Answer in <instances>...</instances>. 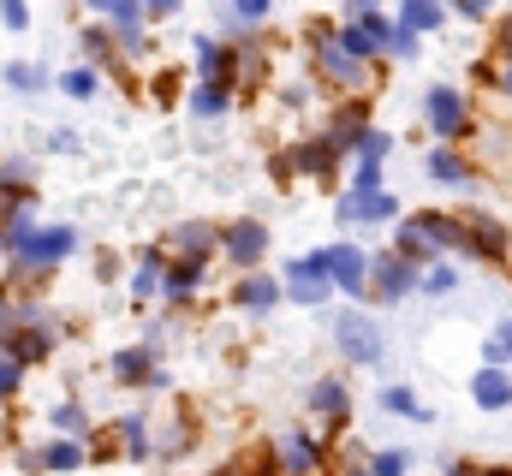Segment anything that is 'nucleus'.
<instances>
[{
	"mask_svg": "<svg viewBox=\"0 0 512 476\" xmlns=\"http://www.w3.org/2000/svg\"><path fill=\"white\" fill-rule=\"evenodd\" d=\"M72 244H78V238H72V227H48V233H30L24 221L12 227V250H18L24 262H60Z\"/></svg>",
	"mask_w": 512,
	"mask_h": 476,
	"instance_id": "f257e3e1",
	"label": "nucleus"
},
{
	"mask_svg": "<svg viewBox=\"0 0 512 476\" xmlns=\"http://www.w3.org/2000/svg\"><path fill=\"white\" fill-rule=\"evenodd\" d=\"M328 280H334V274H328V256H298L292 274H286V286H292L298 304H322V298H328Z\"/></svg>",
	"mask_w": 512,
	"mask_h": 476,
	"instance_id": "f03ea898",
	"label": "nucleus"
},
{
	"mask_svg": "<svg viewBox=\"0 0 512 476\" xmlns=\"http://www.w3.org/2000/svg\"><path fill=\"white\" fill-rule=\"evenodd\" d=\"M334 334H340V352L358 357V363H376V357H382V334H376L364 316H340V328H334Z\"/></svg>",
	"mask_w": 512,
	"mask_h": 476,
	"instance_id": "7ed1b4c3",
	"label": "nucleus"
},
{
	"mask_svg": "<svg viewBox=\"0 0 512 476\" xmlns=\"http://www.w3.org/2000/svg\"><path fill=\"white\" fill-rule=\"evenodd\" d=\"M328 274H334L340 292H364V274H370V268H364V250H358V244H334V250H328Z\"/></svg>",
	"mask_w": 512,
	"mask_h": 476,
	"instance_id": "20e7f679",
	"label": "nucleus"
},
{
	"mask_svg": "<svg viewBox=\"0 0 512 476\" xmlns=\"http://www.w3.org/2000/svg\"><path fill=\"white\" fill-rule=\"evenodd\" d=\"M322 72H328L334 84H358V78H364V60H358L340 36H328V42H322Z\"/></svg>",
	"mask_w": 512,
	"mask_h": 476,
	"instance_id": "39448f33",
	"label": "nucleus"
},
{
	"mask_svg": "<svg viewBox=\"0 0 512 476\" xmlns=\"http://www.w3.org/2000/svg\"><path fill=\"white\" fill-rule=\"evenodd\" d=\"M411 280H417L411 262H399V256H382V262H376V298H405Z\"/></svg>",
	"mask_w": 512,
	"mask_h": 476,
	"instance_id": "423d86ee",
	"label": "nucleus"
},
{
	"mask_svg": "<svg viewBox=\"0 0 512 476\" xmlns=\"http://www.w3.org/2000/svg\"><path fill=\"white\" fill-rule=\"evenodd\" d=\"M268 250V233L256 227V221H239V227H227V256L233 262H256Z\"/></svg>",
	"mask_w": 512,
	"mask_h": 476,
	"instance_id": "0eeeda50",
	"label": "nucleus"
},
{
	"mask_svg": "<svg viewBox=\"0 0 512 476\" xmlns=\"http://www.w3.org/2000/svg\"><path fill=\"white\" fill-rule=\"evenodd\" d=\"M340 215H346V221H387V215H393V197H387V191H358V197L340 203Z\"/></svg>",
	"mask_w": 512,
	"mask_h": 476,
	"instance_id": "6e6552de",
	"label": "nucleus"
},
{
	"mask_svg": "<svg viewBox=\"0 0 512 476\" xmlns=\"http://www.w3.org/2000/svg\"><path fill=\"white\" fill-rule=\"evenodd\" d=\"M429 125H435V131H447V137H453V131H459V125H465V102H459V96H453V90H429Z\"/></svg>",
	"mask_w": 512,
	"mask_h": 476,
	"instance_id": "1a4fd4ad",
	"label": "nucleus"
},
{
	"mask_svg": "<svg viewBox=\"0 0 512 476\" xmlns=\"http://www.w3.org/2000/svg\"><path fill=\"white\" fill-rule=\"evenodd\" d=\"M173 244L185 250V262H203L221 238H215V227H203V221H185V227H173Z\"/></svg>",
	"mask_w": 512,
	"mask_h": 476,
	"instance_id": "9d476101",
	"label": "nucleus"
},
{
	"mask_svg": "<svg viewBox=\"0 0 512 476\" xmlns=\"http://www.w3.org/2000/svg\"><path fill=\"white\" fill-rule=\"evenodd\" d=\"M507 399H512V381L501 369H483V375H477V405H483V411H501Z\"/></svg>",
	"mask_w": 512,
	"mask_h": 476,
	"instance_id": "9b49d317",
	"label": "nucleus"
},
{
	"mask_svg": "<svg viewBox=\"0 0 512 476\" xmlns=\"http://www.w3.org/2000/svg\"><path fill=\"white\" fill-rule=\"evenodd\" d=\"M6 352H12V363L42 357L48 352V334H42V328H12V334H6Z\"/></svg>",
	"mask_w": 512,
	"mask_h": 476,
	"instance_id": "f8f14e48",
	"label": "nucleus"
},
{
	"mask_svg": "<svg viewBox=\"0 0 512 476\" xmlns=\"http://www.w3.org/2000/svg\"><path fill=\"white\" fill-rule=\"evenodd\" d=\"M334 155H340V137H322V143L298 149V167H304V173H328V167H334Z\"/></svg>",
	"mask_w": 512,
	"mask_h": 476,
	"instance_id": "ddd939ff",
	"label": "nucleus"
},
{
	"mask_svg": "<svg viewBox=\"0 0 512 476\" xmlns=\"http://www.w3.org/2000/svg\"><path fill=\"white\" fill-rule=\"evenodd\" d=\"M399 24H405V30H435V24H441V6H429V0H411V6L399 12Z\"/></svg>",
	"mask_w": 512,
	"mask_h": 476,
	"instance_id": "4468645a",
	"label": "nucleus"
},
{
	"mask_svg": "<svg viewBox=\"0 0 512 476\" xmlns=\"http://www.w3.org/2000/svg\"><path fill=\"white\" fill-rule=\"evenodd\" d=\"M316 465V441H304V435H292L286 441V471L298 476V471H310Z\"/></svg>",
	"mask_w": 512,
	"mask_h": 476,
	"instance_id": "2eb2a0df",
	"label": "nucleus"
},
{
	"mask_svg": "<svg viewBox=\"0 0 512 476\" xmlns=\"http://www.w3.org/2000/svg\"><path fill=\"white\" fill-rule=\"evenodd\" d=\"M239 304L268 310V304H274V280H262V274H256V280H245V286H239Z\"/></svg>",
	"mask_w": 512,
	"mask_h": 476,
	"instance_id": "dca6fc26",
	"label": "nucleus"
},
{
	"mask_svg": "<svg viewBox=\"0 0 512 476\" xmlns=\"http://www.w3.org/2000/svg\"><path fill=\"white\" fill-rule=\"evenodd\" d=\"M227 72H233V48H209V42H203V78H215V84H221Z\"/></svg>",
	"mask_w": 512,
	"mask_h": 476,
	"instance_id": "f3484780",
	"label": "nucleus"
},
{
	"mask_svg": "<svg viewBox=\"0 0 512 476\" xmlns=\"http://www.w3.org/2000/svg\"><path fill=\"white\" fill-rule=\"evenodd\" d=\"M78 459H84V447H78V441H54V447L42 453V465H54V471H72Z\"/></svg>",
	"mask_w": 512,
	"mask_h": 476,
	"instance_id": "a211bd4d",
	"label": "nucleus"
},
{
	"mask_svg": "<svg viewBox=\"0 0 512 476\" xmlns=\"http://www.w3.org/2000/svg\"><path fill=\"white\" fill-rule=\"evenodd\" d=\"M114 375H126V381H143V375H149V357H143V352H120V357H114Z\"/></svg>",
	"mask_w": 512,
	"mask_h": 476,
	"instance_id": "6ab92c4d",
	"label": "nucleus"
},
{
	"mask_svg": "<svg viewBox=\"0 0 512 476\" xmlns=\"http://www.w3.org/2000/svg\"><path fill=\"white\" fill-rule=\"evenodd\" d=\"M191 108H197V114H221V108H227V90H221V84H203Z\"/></svg>",
	"mask_w": 512,
	"mask_h": 476,
	"instance_id": "aec40b11",
	"label": "nucleus"
},
{
	"mask_svg": "<svg viewBox=\"0 0 512 476\" xmlns=\"http://www.w3.org/2000/svg\"><path fill=\"white\" fill-rule=\"evenodd\" d=\"M191 286H197V262H179V268L167 274V292H173V298H185Z\"/></svg>",
	"mask_w": 512,
	"mask_h": 476,
	"instance_id": "412c9836",
	"label": "nucleus"
},
{
	"mask_svg": "<svg viewBox=\"0 0 512 476\" xmlns=\"http://www.w3.org/2000/svg\"><path fill=\"white\" fill-rule=\"evenodd\" d=\"M316 405L340 417V411H346V393H340V381H322V387H316Z\"/></svg>",
	"mask_w": 512,
	"mask_h": 476,
	"instance_id": "4be33fe9",
	"label": "nucleus"
},
{
	"mask_svg": "<svg viewBox=\"0 0 512 476\" xmlns=\"http://www.w3.org/2000/svg\"><path fill=\"white\" fill-rule=\"evenodd\" d=\"M429 173H435V179H465V167H459L453 155H435V161H429Z\"/></svg>",
	"mask_w": 512,
	"mask_h": 476,
	"instance_id": "5701e85b",
	"label": "nucleus"
},
{
	"mask_svg": "<svg viewBox=\"0 0 512 476\" xmlns=\"http://www.w3.org/2000/svg\"><path fill=\"white\" fill-rule=\"evenodd\" d=\"M382 405H387V411H417V399H411L405 387H387V393H382Z\"/></svg>",
	"mask_w": 512,
	"mask_h": 476,
	"instance_id": "b1692460",
	"label": "nucleus"
},
{
	"mask_svg": "<svg viewBox=\"0 0 512 476\" xmlns=\"http://www.w3.org/2000/svg\"><path fill=\"white\" fill-rule=\"evenodd\" d=\"M340 42H346V48H352V54H358V60H364V54H370V36H364V30H352V24H346V30H340Z\"/></svg>",
	"mask_w": 512,
	"mask_h": 476,
	"instance_id": "393cba45",
	"label": "nucleus"
},
{
	"mask_svg": "<svg viewBox=\"0 0 512 476\" xmlns=\"http://www.w3.org/2000/svg\"><path fill=\"white\" fill-rule=\"evenodd\" d=\"M376 476H405V453H382L376 459Z\"/></svg>",
	"mask_w": 512,
	"mask_h": 476,
	"instance_id": "a878e982",
	"label": "nucleus"
},
{
	"mask_svg": "<svg viewBox=\"0 0 512 476\" xmlns=\"http://www.w3.org/2000/svg\"><path fill=\"white\" fill-rule=\"evenodd\" d=\"M489 357H495V363H501V357H512V322L495 334V340H489Z\"/></svg>",
	"mask_w": 512,
	"mask_h": 476,
	"instance_id": "bb28decb",
	"label": "nucleus"
},
{
	"mask_svg": "<svg viewBox=\"0 0 512 476\" xmlns=\"http://www.w3.org/2000/svg\"><path fill=\"white\" fill-rule=\"evenodd\" d=\"M108 12H114V24H120V30H137V6H126V0H114Z\"/></svg>",
	"mask_w": 512,
	"mask_h": 476,
	"instance_id": "cd10ccee",
	"label": "nucleus"
},
{
	"mask_svg": "<svg viewBox=\"0 0 512 476\" xmlns=\"http://www.w3.org/2000/svg\"><path fill=\"white\" fill-rule=\"evenodd\" d=\"M66 90H72V96H90V90H96V78H90V72H72V78H66Z\"/></svg>",
	"mask_w": 512,
	"mask_h": 476,
	"instance_id": "c85d7f7f",
	"label": "nucleus"
},
{
	"mask_svg": "<svg viewBox=\"0 0 512 476\" xmlns=\"http://www.w3.org/2000/svg\"><path fill=\"white\" fill-rule=\"evenodd\" d=\"M429 292H453V268H429Z\"/></svg>",
	"mask_w": 512,
	"mask_h": 476,
	"instance_id": "c756f323",
	"label": "nucleus"
},
{
	"mask_svg": "<svg viewBox=\"0 0 512 476\" xmlns=\"http://www.w3.org/2000/svg\"><path fill=\"white\" fill-rule=\"evenodd\" d=\"M18 387V363L12 357H0V393H12Z\"/></svg>",
	"mask_w": 512,
	"mask_h": 476,
	"instance_id": "7c9ffc66",
	"label": "nucleus"
},
{
	"mask_svg": "<svg viewBox=\"0 0 512 476\" xmlns=\"http://www.w3.org/2000/svg\"><path fill=\"white\" fill-rule=\"evenodd\" d=\"M137 292H155V256H149V262L137 268Z\"/></svg>",
	"mask_w": 512,
	"mask_h": 476,
	"instance_id": "2f4dec72",
	"label": "nucleus"
},
{
	"mask_svg": "<svg viewBox=\"0 0 512 476\" xmlns=\"http://www.w3.org/2000/svg\"><path fill=\"white\" fill-rule=\"evenodd\" d=\"M495 42H501V54H512V18H501V30H495Z\"/></svg>",
	"mask_w": 512,
	"mask_h": 476,
	"instance_id": "473e14b6",
	"label": "nucleus"
},
{
	"mask_svg": "<svg viewBox=\"0 0 512 476\" xmlns=\"http://www.w3.org/2000/svg\"><path fill=\"white\" fill-rule=\"evenodd\" d=\"M453 476H512V471H471V465H453Z\"/></svg>",
	"mask_w": 512,
	"mask_h": 476,
	"instance_id": "72a5a7b5",
	"label": "nucleus"
},
{
	"mask_svg": "<svg viewBox=\"0 0 512 476\" xmlns=\"http://www.w3.org/2000/svg\"><path fill=\"white\" fill-rule=\"evenodd\" d=\"M6 316H12V304H6V298H0V322H6Z\"/></svg>",
	"mask_w": 512,
	"mask_h": 476,
	"instance_id": "f704fd0d",
	"label": "nucleus"
},
{
	"mask_svg": "<svg viewBox=\"0 0 512 476\" xmlns=\"http://www.w3.org/2000/svg\"><path fill=\"white\" fill-rule=\"evenodd\" d=\"M501 84H507V90H512V72H507V78H501Z\"/></svg>",
	"mask_w": 512,
	"mask_h": 476,
	"instance_id": "c9c22d12",
	"label": "nucleus"
}]
</instances>
